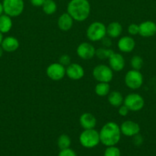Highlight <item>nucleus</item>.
<instances>
[{
	"label": "nucleus",
	"instance_id": "c85d7f7f",
	"mask_svg": "<svg viewBox=\"0 0 156 156\" xmlns=\"http://www.w3.org/2000/svg\"><path fill=\"white\" fill-rule=\"evenodd\" d=\"M128 32L131 35H137L139 34V25L136 24H131L128 27Z\"/></svg>",
	"mask_w": 156,
	"mask_h": 156
},
{
	"label": "nucleus",
	"instance_id": "7c9ffc66",
	"mask_svg": "<svg viewBox=\"0 0 156 156\" xmlns=\"http://www.w3.org/2000/svg\"><path fill=\"white\" fill-rule=\"evenodd\" d=\"M128 111H129V110H128V108L124 105H122L121 106H119V110H118L119 114L120 116H122V117H125V116H127V114H128Z\"/></svg>",
	"mask_w": 156,
	"mask_h": 156
},
{
	"label": "nucleus",
	"instance_id": "4be33fe9",
	"mask_svg": "<svg viewBox=\"0 0 156 156\" xmlns=\"http://www.w3.org/2000/svg\"><path fill=\"white\" fill-rule=\"evenodd\" d=\"M110 91V85L108 82H99L95 87V92L99 97L108 95Z\"/></svg>",
	"mask_w": 156,
	"mask_h": 156
},
{
	"label": "nucleus",
	"instance_id": "dca6fc26",
	"mask_svg": "<svg viewBox=\"0 0 156 156\" xmlns=\"http://www.w3.org/2000/svg\"><path fill=\"white\" fill-rule=\"evenodd\" d=\"M80 123L84 129H94L96 125V118L90 113H84L80 117Z\"/></svg>",
	"mask_w": 156,
	"mask_h": 156
},
{
	"label": "nucleus",
	"instance_id": "6ab92c4d",
	"mask_svg": "<svg viewBox=\"0 0 156 156\" xmlns=\"http://www.w3.org/2000/svg\"><path fill=\"white\" fill-rule=\"evenodd\" d=\"M122 32V26L117 21H113L109 24L106 27V34L110 37L116 38L119 37Z\"/></svg>",
	"mask_w": 156,
	"mask_h": 156
},
{
	"label": "nucleus",
	"instance_id": "6e6552de",
	"mask_svg": "<svg viewBox=\"0 0 156 156\" xmlns=\"http://www.w3.org/2000/svg\"><path fill=\"white\" fill-rule=\"evenodd\" d=\"M123 105L131 111H139L143 108L145 101L143 98L136 93H131L124 98Z\"/></svg>",
	"mask_w": 156,
	"mask_h": 156
},
{
	"label": "nucleus",
	"instance_id": "a211bd4d",
	"mask_svg": "<svg viewBox=\"0 0 156 156\" xmlns=\"http://www.w3.org/2000/svg\"><path fill=\"white\" fill-rule=\"evenodd\" d=\"M73 24V19L68 13H64L59 17L58 20V26L60 30L63 31H68L72 28Z\"/></svg>",
	"mask_w": 156,
	"mask_h": 156
},
{
	"label": "nucleus",
	"instance_id": "c756f323",
	"mask_svg": "<svg viewBox=\"0 0 156 156\" xmlns=\"http://www.w3.org/2000/svg\"><path fill=\"white\" fill-rule=\"evenodd\" d=\"M58 156H76V155L74 152V151H73L72 149L68 148V149L61 150Z\"/></svg>",
	"mask_w": 156,
	"mask_h": 156
},
{
	"label": "nucleus",
	"instance_id": "aec40b11",
	"mask_svg": "<svg viewBox=\"0 0 156 156\" xmlns=\"http://www.w3.org/2000/svg\"><path fill=\"white\" fill-rule=\"evenodd\" d=\"M123 97L119 91H113L109 93L108 94V101L112 106L119 108V106L123 104Z\"/></svg>",
	"mask_w": 156,
	"mask_h": 156
},
{
	"label": "nucleus",
	"instance_id": "423d86ee",
	"mask_svg": "<svg viewBox=\"0 0 156 156\" xmlns=\"http://www.w3.org/2000/svg\"><path fill=\"white\" fill-rule=\"evenodd\" d=\"M93 76L99 82H110L113 78V71L110 66L104 64H99L94 67Z\"/></svg>",
	"mask_w": 156,
	"mask_h": 156
},
{
	"label": "nucleus",
	"instance_id": "a878e982",
	"mask_svg": "<svg viewBox=\"0 0 156 156\" xmlns=\"http://www.w3.org/2000/svg\"><path fill=\"white\" fill-rule=\"evenodd\" d=\"M131 66L132 67V69L140 70L143 66V59L139 56H134L131 59L130 61Z\"/></svg>",
	"mask_w": 156,
	"mask_h": 156
},
{
	"label": "nucleus",
	"instance_id": "ddd939ff",
	"mask_svg": "<svg viewBox=\"0 0 156 156\" xmlns=\"http://www.w3.org/2000/svg\"><path fill=\"white\" fill-rule=\"evenodd\" d=\"M109 64L113 71L119 72L123 69L125 62L122 55H121L120 53H113L109 58Z\"/></svg>",
	"mask_w": 156,
	"mask_h": 156
},
{
	"label": "nucleus",
	"instance_id": "72a5a7b5",
	"mask_svg": "<svg viewBox=\"0 0 156 156\" xmlns=\"http://www.w3.org/2000/svg\"><path fill=\"white\" fill-rule=\"evenodd\" d=\"M46 0H30L31 3L33 6L35 7H41L44 4Z\"/></svg>",
	"mask_w": 156,
	"mask_h": 156
},
{
	"label": "nucleus",
	"instance_id": "9b49d317",
	"mask_svg": "<svg viewBox=\"0 0 156 156\" xmlns=\"http://www.w3.org/2000/svg\"><path fill=\"white\" fill-rule=\"evenodd\" d=\"M121 133L126 136H134L140 132V126L136 122L132 120H126L120 126Z\"/></svg>",
	"mask_w": 156,
	"mask_h": 156
},
{
	"label": "nucleus",
	"instance_id": "4468645a",
	"mask_svg": "<svg viewBox=\"0 0 156 156\" xmlns=\"http://www.w3.org/2000/svg\"><path fill=\"white\" fill-rule=\"evenodd\" d=\"M156 34V24L151 21H146L139 24V34L144 37H150Z\"/></svg>",
	"mask_w": 156,
	"mask_h": 156
},
{
	"label": "nucleus",
	"instance_id": "f8f14e48",
	"mask_svg": "<svg viewBox=\"0 0 156 156\" xmlns=\"http://www.w3.org/2000/svg\"><path fill=\"white\" fill-rule=\"evenodd\" d=\"M66 75L72 80H80L84 76V69L80 64L70 63L66 69Z\"/></svg>",
	"mask_w": 156,
	"mask_h": 156
},
{
	"label": "nucleus",
	"instance_id": "f3484780",
	"mask_svg": "<svg viewBox=\"0 0 156 156\" xmlns=\"http://www.w3.org/2000/svg\"><path fill=\"white\" fill-rule=\"evenodd\" d=\"M1 47H2L4 51L12 53L18 50L19 47V41L14 37H6V38H3Z\"/></svg>",
	"mask_w": 156,
	"mask_h": 156
},
{
	"label": "nucleus",
	"instance_id": "39448f33",
	"mask_svg": "<svg viewBox=\"0 0 156 156\" xmlns=\"http://www.w3.org/2000/svg\"><path fill=\"white\" fill-rule=\"evenodd\" d=\"M80 144L85 148H93L100 142L99 133L94 129H84L80 136Z\"/></svg>",
	"mask_w": 156,
	"mask_h": 156
},
{
	"label": "nucleus",
	"instance_id": "2eb2a0df",
	"mask_svg": "<svg viewBox=\"0 0 156 156\" xmlns=\"http://www.w3.org/2000/svg\"><path fill=\"white\" fill-rule=\"evenodd\" d=\"M118 48L123 53H130L132 51L136 46L134 39L129 36H125L121 37L118 41Z\"/></svg>",
	"mask_w": 156,
	"mask_h": 156
},
{
	"label": "nucleus",
	"instance_id": "f704fd0d",
	"mask_svg": "<svg viewBox=\"0 0 156 156\" xmlns=\"http://www.w3.org/2000/svg\"><path fill=\"white\" fill-rule=\"evenodd\" d=\"M3 12H4V11H3V5H2V3L0 2V15H2Z\"/></svg>",
	"mask_w": 156,
	"mask_h": 156
},
{
	"label": "nucleus",
	"instance_id": "bb28decb",
	"mask_svg": "<svg viewBox=\"0 0 156 156\" xmlns=\"http://www.w3.org/2000/svg\"><path fill=\"white\" fill-rule=\"evenodd\" d=\"M104 156H121L120 150L115 146H108L104 152Z\"/></svg>",
	"mask_w": 156,
	"mask_h": 156
},
{
	"label": "nucleus",
	"instance_id": "b1692460",
	"mask_svg": "<svg viewBox=\"0 0 156 156\" xmlns=\"http://www.w3.org/2000/svg\"><path fill=\"white\" fill-rule=\"evenodd\" d=\"M114 53L113 50L110 48H105V47H100L96 50L95 56L99 59H109V58L112 56V54Z\"/></svg>",
	"mask_w": 156,
	"mask_h": 156
},
{
	"label": "nucleus",
	"instance_id": "cd10ccee",
	"mask_svg": "<svg viewBox=\"0 0 156 156\" xmlns=\"http://www.w3.org/2000/svg\"><path fill=\"white\" fill-rule=\"evenodd\" d=\"M70 57L67 54H64L62 56H60L58 62L64 66V67H67L70 63H71V60H70Z\"/></svg>",
	"mask_w": 156,
	"mask_h": 156
},
{
	"label": "nucleus",
	"instance_id": "9d476101",
	"mask_svg": "<svg viewBox=\"0 0 156 156\" xmlns=\"http://www.w3.org/2000/svg\"><path fill=\"white\" fill-rule=\"evenodd\" d=\"M76 53L80 58L85 60L91 59L96 53V49L91 44L87 42L82 43L76 48Z\"/></svg>",
	"mask_w": 156,
	"mask_h": 156
},
{
	"label": "nucleus",
	"instance_id": "412c9836",
	"mask_svg": "<svg viewBox=\"0 0 156 156\" xmlns=\"http://www.w3.org/2000/svg\"><path fill=\"white\" fill-rule=\"evenodd\" d=\"M12 27V18L9 15H0V32L2 34L8 33L10 31Z\"/></svg>",
	"mask_w": 156,
	"mask_h": 156
},
{
	"label": "nucleus",
	"instance_id": "2f4dec72",
	"mask_svg": "<svg viewBox=\"0 0 156 156\" xmlns=\"http://www.w3.org/2000/svg\"><path fill=\"white\" fill-rule=\"evenodd\" d=\"M143 142V140H142V137L139 135V133L136 134V135L134 136V138H133V143L136 146H140L141 144Z\"/></svg>",
	"mask_w": 156,
	"mask_h": 156
},
{
	"label": "nucleus",
	"instance_id": "473e14b6",
	"mask_svg": "<svg viewBox=\"0 0 156 156\" xmlns=\"http://www.w3.org/2000/svg\"><path fill=\"white\" fill-rule=\"evenodd\" d=\"M101 41H102V44L105 48H109V47H111L112 42H111V40H110V38L103 37Z\"/></svg>",
	"mask_w": 156,
	"mask_h": 156
},
{
	"label": "nucleus",
	"instance_id": "e433bc0d",
	"mask_svg": "<svg viewBox=\"0 0 156 156\" xmlns=\"http://www.w3.org/2000/svg\"><path fill=\"white\" fill-rule=\"evenodd\" d=\"M3 52H4V50H3L2 47L1 46H0V58H1L2 56V55H3Z\"/></svg>",
	"mask_w": 156,
	"mask_h": 156
},
{
	"label": "nucleus",
	"instance_id": "393cba45",
	"mask_svg": "<svg viewBox=\"0 0 156 156\" xmlns=\"http://www.w3.org/2000/svg\"><path fill=\"white\" fill-rule=\"evenodd\" d=\"M70 143H71L70 138L69 137V136L66 135V134H62L61 136H60L58 140V146L61 150L68 149L70 146Z\"/></svg>",
	"mask_w": 156,
	"mask_h": 156
},
{
	"label": "nucleus",
	"instance_id": "7ed1b4c3",
	"mask_svg": "<svg viewBox=\"0 0 156 156\" xmlns=\"http://www.w3.org/2000/svg\"><path fill=\"white\" fill-rule=\"evenodd\" d=\"M106 27L100 21H95L90 24L87 29V37L90 41H99L105 37Z\"/></svg>",
	"mask_w": 156,
	"mask_h": 156
},
{
	"label": "nucleus",
	"instance_id": "5701e85b",
	"mask_svg": "<svg viewBox=\"0 0 156 156\" xmlns=\"http://www.w3.org/2000/svg\"><path fill=\"white\" fill-rule=\"evenodd\" d=\"M41 7H42L43 12L47 15H53L58 9L56 2L54 0H46Z\"/></svg>",
	"mask_w": 156,
	"mask_h": 156
},
{
	"label": "nucleus",
	"instance_id": "f257e3e1",
	"mask_svg": "<svg viewBox=\"0 0 156 156\" xmlns=\"http://www.w3.org/2000/svg\"><path fill=\"white\" fill-rule=\"evenodd\" d=\"M90 9L88 0H70L67 5V13L76 21H84L87 19Z\"/></svg>",
	"mask_w": 156,
	"mask_h": 156
},
{
	"label": "nucleus",
	"instance_id": "0eeeda50",
	"mask_svg": "<svg viewBox=\"0 0 156 156\" xmlns=\"http://www.w3.org/2000/svg\"><path fill=\"white\" fill-rule=\"evenodd\" d=\"M125 84L131 89H138L143 84V76L139 70H129L125 74Z\"/></svg>",
	"mask_w": 156,
	"mask_h": 156
},
{
	"label": "nucleus",
	"instance_id": "20e7f679",
	"mask_svg": "<svg viewBox=\"0 0 156 156\" xmlns=\"http://www.w3.org/2000/svg\"><path fill=\"white\" fill-rule=\"evenodd\" d=\"M3 11L6 15L12 17H18L24 11V0H3Z\"/></svg>",
	"mask_w": 156,
	"mask_h": 156
},
{
	"label": "nucleus",
	"instance_id": "f03ea898",
	"mask_svg": "<svg viewBox=\"0 0 156 156\" xmlns=\"http://www.w3.org/2000/svg\"><path fill=\"white\" fill-rule=\"evenodd\" d=\"M99 133L102 144L106 146H115L120 140V126L115 122H109L102 126Z\"/></svg>",
	"mask_w": 156,
	"mask_h": 156
},
{
	"label": "nucleus",
	"instance_id": "c9c22d12",
	"mask_svg": "<svg viewBox=\"0 0 156 156\" xmlns=\"http://www.w3.org/2000/svg\"><path fill=\"white\" fill-rule=\"evenodd\" d=\"M3 34L2 33V32H0V45H1L2 42L3 41Z\"/></svg>",
	"mask_w": 156,
	"mask_h": 156
},
{
	"label": "nucleus",
	"instance_id": "1a4fd4ad",
	"mask_svg": "<svg viewBox=\"0 0 156 156\" xmlns=\"http://www.w3.org/2000/svg\"><path fill=\"white\" fill-rule=\"evenodd\" d=\"M46 73L49 79L53 81L61 80L66 75V68L59 62H54L48 66Z\"/></svg>",
	"mask_w": 156,
	"mask_h": 156
}]
</instances>
